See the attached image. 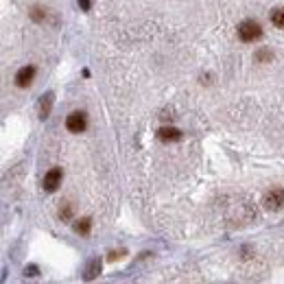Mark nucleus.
<instances>
[{
	"mask_svg": "<svg viewBox=\"0 0 284 284\" xmlns=\"http://www.w3.org/2000/svg\"><path fill=\"white\" fill-rule=\"evenodd\" d=\"M260 35H262V26L256 20H245L239 24V37L243 42H256Z\"/></svg>",
	"mask_w": 284,
	"mask_h": 284,
	"instance_id": "nucleus-1",
	"label": "nucleus"
},
{
	"mask_svg": "<svg viewBox=\"0 0 284 284\" xmlns=\"http://www.w3.org/2000/svg\"><path fill=\"white\" fill-rule=\"evenodd\" d=\"M267 210H280L284 208V188H271L262 199Z\"/></svg>",
	"mask_w": 284,
	"mask_h": 284,
	"instance_id": "nucleus-2",
	"label": "nucleus"
},
{
	"mask_svg": "<svg viewBox=\"0 0 284 284\" xmlns=\"http://www.w3.org/2000/svg\"><path fill=\"white\" fill-rule=\"evenodd\" d=\"M62 177H64L62 169H57V166H55V169H50L48 173L44 175V181H42L46 193H55V190L59 188V184H62Z\"/></svg>",
	"mask_w": 284,
	"mask_h": 284,
	"instance_id": "nucleus-3",
	"label": "nucleus"
},
{
	"mask_svg": "<svg viewBox=\"0 0 284 284\" xmlns=\"http://www.w3.org/2000/svg\"><path fill=\"white\" fill-rule=\"evenodd\" d=\"M86 125H87V118L83 111H72L66 118V127H68V131H72V133H81L83 129H86Z\"/></svg>",
	"mask_w": 284,
	"mask_h": 284,
	"instance_id": "nucleus-4",
	"label": "nucleus"
},
{
	"mask_svg": "<svg viewBox=\"0 0 284 284\" xmlns=\"http://www.w3.org/2000/svg\"><path fill=\"white\" fill-rule=\"evenodd\" d=\"M33 77H35V68L33 66L20 68V70H18V74H16V86L18 87H29L31 81H33Z\"/></svg>",
	"mask_w": 284,
	"mask_h": 284,
	"instance_id": "nucleus-5",
	"label": "nucleus"
},
{
	"mask_svg": "<svg viewBox=\"0 0 284 284\" xmlns=\"http://www.w3.org/2000/svg\"><path fill=\"white\" fill-rule=\"evenodd\" d=\"M53 103H55V94L53 92H48V94H44L40 99V118L46 120L50 114V109H53Z\"/></svg>",
	"mask_w": 284,
	"mask_h": 284,
	"instance_id": "nucleus-6",
	"label": "nucleus"
},
{
	"mask_svg": "<svg viewBox=\"0 0 284 284\" xmlns=\"http://www.w3.org/2000/svg\"><path fill=\"white\" fill-rule=\"evenodd\" d=\"M157 136H160V140L164 142H177L181 140V131L175 127H162L160 131H157Z\"/></svg>",
	"mask_w": 284,
	"mask_h": 284,
	"instance_id": "nucleus-7",
	"label": "nucleus"
},
{
	"mask_svg": "<svg viewBox=\"0 0 284 284\" xmlns=\"http://www.w3.org/2000/svg\"><path fill=\"white\" fill-rule=\"evenodd\" d=\"M271 22L278 26V29L284 31V7L273 9V11H271Z\"/></svg>",
	"mask_w": 284,
	"mask_h": 284,
	"instance_id": "nucleus-8",
	"label": "nucleus"
},
{
	"mask_svg": "<svg viewBox=\"0 0 284 284\" xmlns=\"http://www.w3.org/2000/svg\"><path fill=\"white\" fill-rule=\"evenodd\" d=\"M90 227H92V221L87 217H83V218H79V221H77L74 230H77L79 234H87V232H90Z\"/></svg>",
	"mask_w": 284,
	"mask_h": 284,
	"instance_id": "nucleus-9",
	"label": "nucleus"
},
{
	"mask_svg": "<svg viewBox=\"0 0 284 284\" xmlns=\"http://www.w3.org/2000/svg\"><path fill=\"white\" fill-rule=\"evenodd\" d=\"M99 271H101V260L94 258V260H92V264L87 267V276H86V278H87V280H92V278H94Z\"/></svg>",
	"mask_w": 284,
	"mask_h": 284,
	"instance_id": "nucleus-10",
	"label": "nucleus"
},
{
	"mask_svg": "<svg viewBox=\"0 0 284 284\" xmlns=\"http://www.w3.org/2000/svg\"><path fill=\"white\" fill-rule=\"evenodd\" d=\"M70 214H72V206L62 208V210H59V217H62V218H70Z\"/></svg>",
	"mask_w": 284,
	"mask_h": 284,
	"instance_id": "nucleus-11",
	"label": "nucleus"
},
{
	"mask_svg": "<svg viewBox=\"0 0 284 284\" xmlns=\"http://www.w3.org/2000/svg\"><path fill=\"white\" fill-rule=\"evenodd\" d=\"M79 7H81L83 11H87V9H90V0H79Z\"/></svg>",
	"mask_w": 284,
	"mask_h": 284,
	"instance_id": "nucleus-12",
	"label": "nucleus"
},
{
	"mask_svg": "<svg viewBox=\"0 0 284 284\" xmlns=\"http://www.w3.org/2000/svg\"><path fill=\"white\" fill-rule=\"evenodd\" d=\"M26 276H37V267H26Z\"/></svg>",
	"mask_w": 284,
	"mask_h": 284,
	"instance_id": "nucleus-13",
	"label": "nucleus"
}]
</instances>
